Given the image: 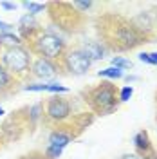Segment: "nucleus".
<instances>
[{"label": "nucleus", "instance_id": "obj_27", "mask_svg": "<svg viewBox=\"0 0 157 159\" xmlns=\"http://www.w3.org/2000/svg\"><path fill=\"white\" fill-rule=\"evenodd\" d=\"M27 159H42V157H27Z\"/></svg>", "mask_w": 157, "mask_h": 159}, {"label": "nucleus", "instance_id": "obj_3", "mask_svg": "<svg viewBox=\"0 0 157 159\" xmlns=\"http://www.w3.org/2000/svg\"><path fill=\"white\" fill-rule=\"evenodd\" d=\"M92 103L101 112L114 110L116 109V94H114V89L108 83H101V87H98L92 92Z\"/></svg>", "mask_w": 157, "mask_h": 159}, {"label": "nucleus", "instance_id": "obj_14", "mask_svg": "<svg viewBox=\"0 0 157 159\" xmlns=\"http://www.w3.org/2000/svg\"><path fill=\"white\" fill-rule=\"evenodd\" d=\"M9 81H11V76H9V72H7V69L0 65V89H6L9 85Z\"/></svg>", "mask_w": 157, "mask_h": 159}, {"label": "nucleus", "instance_id": "obj_7", "mask_svg": "<svg viewBox=\"0 0 157 159\" xmlns=\"http://www.w3.org/2000/svg\"><path fill=\"white\" fill-rule=\"evenodd\" d=\"M33 74L38 76L42 80H49L56 74V67L54 63L47 58H38L34 63H33Z\"/></svg>", "mask_w": 157, "mask_h": 159}, {"label": "nucleus", "instance_id": "obj_21", "mask_svg": "<svg viewBox=\"0 0 157 159\" xmlns=\"http://www.w3.org/2000/svg\"><path fill=\"white\" fill-rule=\"evenodd\" d=\"M74 6L79 7V9H88L92 6V2H74Z\"/></svg>", "mask_w": 157, "mask_h": 159}, {"label": "nucleus", "instance_id": "obj_6", "mask_svg": "<svg viewBox=\"0 0 157 159\" xmlns=\"http://www.w3.org/2000/svg\"><path fill=\"white\" fill-rule=\"evenodd\" d=\"M47 116L51 119H54V121H61V119L69 118L70 114V105L69 101H65V99L61 98H51L47 101Z\"/></svg>", "mask_w": 157, "mask_h": 159}, {"label": "nucleus", "instance_id": "obj_11", "mask_svg": "<svg viewBox=\"0 0 157 159\" xmlns=\"http://www.w3.org/2000/svg\"><path fill=\"white\" fill-rule=\"evenodd\" d=\"M99 78H110V80H119L123 78V70L118 69V67H108V69H103L98 72Z\"/></svg>", "mask_w": 157, "mask_h": 159}, {"label": "nucleus", "instance_id": "obj_1", "mask_svg": "<svg viewBox=\"0 0 157 159\" xmlns=\"http://www.w3.org/2000/svg\"><path fill=\"white\" fill-rule=\"evenodd\" d=\"M2 61H4V67L7 69V72H16L22 74L24 70L29 69V61L31 56L29 52L22 47H11V49L4 51L2 52Z\"/></svg>", "mask_w": 157, "mask_h": 159}, {"label": "nucleus", "instance_id": "obj_23", "mask_svg": "<svg viewBox=\"0 0 157 159\" xmlns=\"http://www.w3.org/2000/svg\"><path fill=\"white\" fill-rule=\"evenodd\" d=\"M139 60H141L143 63H150V56H148V52H141V54H139ZM150 65H152V63H150Z\"/></svg>", "mask_w": 157, "mask_h": 159}, {"label": "nucleus", "instance_id": "obj_9", "mask_svg": "<svg viewBox=\"0 0 157 159\" xmlns=\"http://www.w3.org/2000/svg\"><path fill=\"white\" fill-rule=\"evenodd\" d=\"M81 52H83L90 61L105 58V51H103V47L99 45L98 42H85L83 47H81Z\"/></svg>", "mask_w": 157, "mask_h": 159}, {"label": "nucleus", "instance_id": "obj_16", "mask_svg": "<svg viewBox=\"0 0 157 159\" xmlns=\"http://www.w3.org/2000/svg\"><path fill=\"white\" fill-rule=\"evenodd\" d=\"M132 94H134V89L130 87V85H127V87H123L121 89V92H119V101H128V99L132 98Z\"/></svg>", "mask_w": 157, "mask_h": 159}, {"label": "nucleus", "instance_id": "obj_18", "mask_svg": "<svg viewBox=\"0 0 157 159\" xmlns=\"http://www.w3.org/2000/svg\"><path fill=\"white\" fill-rule=\"evenodd\" d=\"M40 112H42V105H33V107H31L29 114H31V121H33V123L40 118Z\"/></svg>", "mask_w": 157, "mask_h": 159}, {"label": "nucleus", "instance_id": "obj_12", "mask_svg": "<svg viewBox=\"0 0 157 159\" xmlns=\"http://www.w3.org/2000/svg\"><path fill=\"white\" fill-rule=\"evenodd\" d=\"M134 143H136L137 150H148V148H150L146 132H139V134H136V136H134Z\"/></svg>", "mask_w": 157, "mask_h": 159}, {"label": "nucleus", "instance_id": "obj_2", "mask_svg": "<svg viewBox=\"0 0 157 159\" xmlns=\"http://www.w3.org/2000/svg\"><path fill=\"white\" fill-rule=\"evenodd\" d=\"M36 51L42 54V58H58L60 54L63 52V42L54 36V34H42L38 40H36Z\"/></svg>", "mask_w": 157, "mask_h": 159}, {"label": "nucleus", "instance_id": "obj_25", "mask_svg": "<svg viewBox=\"0 0 157 159\" xmlns=\"http://www.w3.org/2000/svg\"><path fill=\"white\" fill-rule=\"evenodd\" d=\"M123 159H143V157H139L136 154H127V156H123Z\"/></svg>", "mask_w": 157, "mask_h": 159}, {"label": "nucleus", "instance_id": "obj_28", "mask_svg": "<svg viewBox=\"0 0 157 159\" xmlns=\"http://www.w3.org/2000/svg\"><path fill=\"white\" fill-rule=\"evenodd\" d=\"M143 159H145V157H143Z\"/></svg>", "mask_w": 157, "mask_h": 159}, {"label": "nucleus", "instance_id": "obj_26", "mask_svg": "<svg viewBox=\"0 0 157 159\" xmlns=\"http://www.w3.org/2000/svg\"><path fill=\"white\" fill-rule=\"evenodd\" d=\"M2 114H4V109H2V107H0V116H2Z\"/></svg>", "mask_w": 157, "mask_h": 159}, {"label": "nucleus", "instance_id": "obj_15", "mask_svg": "<svg viewBox=\"0 0 157 159\" xmlns=\"http://www.w3.org/2000/svg\"><path fill=\"white\" fill-rule=\"evenodd\" d=\"M112 67H118V69H128V67H132V63L128 61V60L125 58H119V56H116V58H112Z\"/></svg>", "mask_w": 157, "mask_h": 159}, {"label": "nucleus", "instance_id": "obj_20", "mask_svg": "<svg viewBox=\"0 0 157 159\" xmlns=\"http://www.w3.org/2000/svg\"><path fill=\"white\" fill-rule=\"evenodd\" d=\"M11 27H13L11 24H6V22L0 20V31H2V33H11Z\"/></svg>", "mask_w": 157, "mask_h": 159}, {"label": "nucleus", "instance_id": "obj_5", "mask_svg": "<svg viewBox=\"0 0 157 159\" xmlns=\"http://www.w3.org/2000/svg\"><path fill=\"white\" fill-rule=\"evenodd\" d=\"M70 139L72 138H70L69 134H65V132H60V130L52 132L49 136V147H47V156H49V159L60 157L63 148L70 143Z\"/></svg>", "mask_w": 157, "mask_h": 159}, {"label": "nucleus", "instance_id": "obj_8", "mask_svg": "<svg viewBox=\"0 0 157 159\" xmlns=\"http://www.w3.org/2000/svg\"><path fill=\"white\" fill-rule=\"evenodd\" d=\"M118 40L119 42H125V45H128V47H134V45L141 43V36L137 34V31L134 29V27H128V25L119 27Z\"/></svg>", "mask_w": 157, "mask_h": 159}, {"label": "nucleus", "instance_id": "obj_10", "mask_svg": "<svg viewBox=\"0 0 157 159\" xmlns=\"http://www.w3.org/2000/svg\"><path fill=\"white\" fill-rule=\"evenodd\" d=\"M0 43L2 45H9V49H11V47H20L22 40L16 34H13V33H0Z\"/></svg>", "mask_w": 157, "mask_h": 159}, {"label": "nucleus", "instance_id": "obj_4", "mask_svg": "<svg viewBox=\"0 0 157 159\" xmlns=\"http://www.w3.org/2000/svg\"><path fill=\"white\" fill-rule=\"evenodd\" d=\"M90 65H92V61L81 51H70L65 56V67L74 74H85L90 69Z\"/></svg>", "mask_w": 157, "mask_h": 159}, {"label": "nucleus", "instance_id": "obj_24", "mask_svg": "<svg viewBox=\"0 0 157 159\" xmlns=\"http://www.w3.org/2000/svg\"><path fill=\"white\" fill-rule=\"evenodd\" d=\"M148 56H150V63L152 65H157V52H150Z\"/></svg>", "mask_w": 157, "mask_h": 159}, {"label": "nucleus", "instance_id": "obj_13", "mask_svg": "<svg viewBox=\"0 0 157 159\" xmlns=\"http://www.w3.org/2000/svg\"><path fill=\"white\" fill-rule=\"evenodd\" d=\"M22 6L29 11V15H36L40 11H43V7H45V4H36V2H24Z\"/></svg>", "mask_w": 157, "mask_h": 159}, {"label": "nucleus", "instance_id": "obj_17", "mask_svg": "<svg viewBox=\"0 0 157 159\" xmlns=\"http://www.w3.org/2000/svg\"><path fill=\"white\" fill-rule=\"evenodd\" d=\"M24 90L25 92H45L47 90V85H43V83H40V85H25Z\"/></svg>", "mask_w": 157, "mask_h": 159}, {"label": "nucleus", "instance_id": "obj_22", "mask_svg": "<svg viewBox=\"0 0 157 159\" xmlns=\"http://www.w3.org/2000/svg\"><path fill=\"white\" fill-rule=\"evenodd\" d=\"M0 6H2L4 9H7V11L16 9V4H11V2H0Z\"/></svg>", "mask_w": 157, "mask_h": 159}, {"label": "nucleus", "instance_id": "obj_19", "mask_svg": "<svg viewBox=\"0 0 157 159\" xmlns=\"http://www.w3.org/2000/svg\"><path fill=\"white\" fill-rule=\"evenodd\" d=\"M47 92H69V89L63 85H58V83H51V85H47Z\"/></svg>", "mask_w": 157, "mask_h": 159}]
</instances>
